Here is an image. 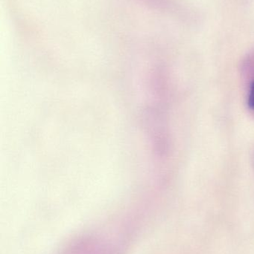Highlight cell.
<instances>
[{
	"instance_id": "cell-1",
	"label": "cell",
	"mask_w": 254,
	"mask_h": 254,
	"mask_svg": "<svg viewBox=\"0 0 254 254\" xmlns=\"http://www.w3.org/2000/svg\"><path fill=\"white\" fill-rule=\"evenodd\" d=\"M248 105H249V107L251 110H254V82L252 83L250 91H249Z\"/></svg>"
}]
</instances>
